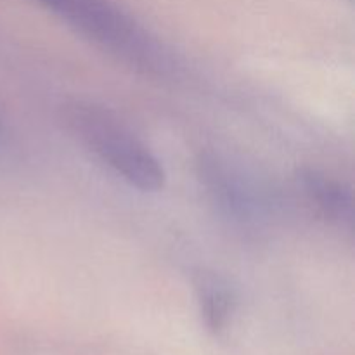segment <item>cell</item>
I'll return each mask as SVG.
<instances>
[{"mask_svg": "<svg viewBox=\"0 0 355 355\" xmlns=\"http://www.w3.org/2000/svg\"><path fill=\"white\" fill-rule=\"evenodd\" d=\"M69 130L116 175L144 193L163 187L165 172L149 146L113 111L85 101L64 107Z\"/></svg>", "mask_w": 355, "mask_h": 355, "instance_id": "1", "label": "cell"}, {"mask_svg": "<svg viewBox=\"0 0 355 355\" xmlns=\"http://www.w3.org/2000/svg\"><path fill=\"white\" fill-rule=\"evenodd\" d=\"M97 45L137 68L162 69L163 49L110 0H42Z\"/></svg>", "mask_w": 355, "mask_h": 355, "instance_id": "2", "label": "cell"}, {"mask_svg": "<svg viewBox=\"0 0 355 355\" xmlns=\"http://www.w3.org/2000/svg\"><path fill=\"white\" fill-rule=\"evenodd\" d=\"M198 304L205 322L214 333H222L231 324L236 298L231 286L215 274H201L196 283Z\"/></svg>", "mask_w": 355, "mask_h": 355, "instance_id": "3", "label": "cell"}, {"mask_svg": "<svg viewBox=\"0 0 355 355\" xmlns=\"http://www.w3.org/2000/svg\"><path fill=\"white\" fill-rule=\"evenodd\" d=\"M302 186L309 200L329 220H352V196L336 180L318 172L302 173Z\"/></svg>", "mask_w": 355, "mask_h": 355, "instance_id": "4", "label": "cell"}]
</instances>
